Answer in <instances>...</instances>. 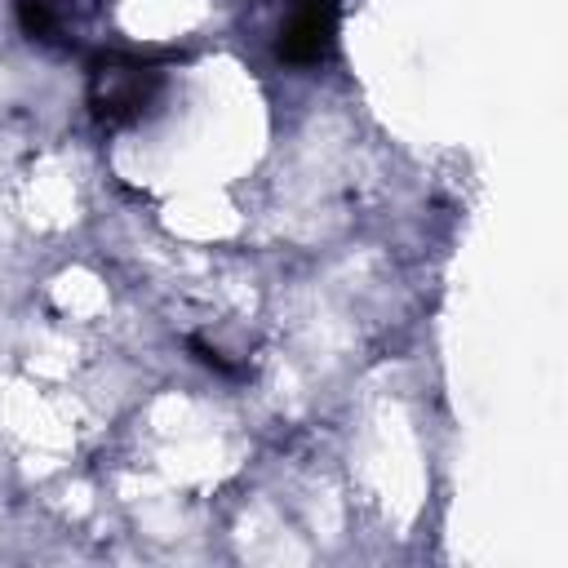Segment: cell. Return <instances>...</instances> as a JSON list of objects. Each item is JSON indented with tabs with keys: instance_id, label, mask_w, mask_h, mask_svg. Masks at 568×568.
Segmentation results:
<instances>
[{
	"instance_id": "3",
	"label": "cell",
	"mask_w": 568,
	"mask_h": 568,
	"mask_svg": "<svg viewBox=\"0 0 568 568\" xmlns=\"http://www.w3.org/2000/svg\"><path fill=\"white\" fill-rule=\"evenodd\" d=\"M18 22L31 40H53L62 27V0H18Z\"/></svg>"
},
{
	"instance_id": "2",
	"label": "cell",
	"mask_w": 568,
	"mask_h": 568,
	"mask_svg": "<svg viewBox=\"0 0 568 568\" xmlns=\"http://www.w3.org/2000/svg\"><path fill=\"white\" fill-rule=\"evenodd\" d=\"M337 40V0H288L275 53L293 67H315L333 53Z\"/></svg>"
},
{
	"instance_id": "1",
	"label": "cell",
	"mask_w": 568,
	"mask_h": 568,
	"mask_svg": "<svg viewBox=\"0 0 568 568\" xmlns=\"http://www.w3.org/2000/svg\"><path fill=\"white\" fill-rule=\"evenodd\" d=\"M155 89H160V71L138 58H98L89 71V106L102 124H124L142 115Z\"/></svg>"
}]
</instances>
